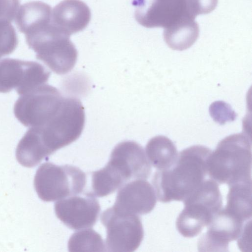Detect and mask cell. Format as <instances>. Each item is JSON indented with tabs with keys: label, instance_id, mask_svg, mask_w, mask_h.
Here are the masks:
<instances>
[{
	"label": "cell",
	"instance_id": "cell-1",
	"mask_svg": "<svg viewBox=\"0 0 252 252\" xmlns=\"http://www.w3.org/2000/svg\"><path fill=\"white\" fill-rule=\"evenodd\" d=\"M211 152L202 145L189 147L179 153L171 167L155 172L152 182L158 200L183 201L192 193L208 175L207 162Z\"/></svg>",
	"mask_w": 252,
	"mask_h": 252
},
{
	"label": "cell",
	"instance_id": "cell-2",
	"mask_svg": "<svg viewBox=\"0 0 252 252\" xmlns=\"http://www.w3.org/2000/svg\"><path fill=\"white\" fill-rule=\"evenodd\" d=\"M209 178L228 186L252 180V142L246 133L230 135L222 139L207 162Z\"/></svg>",
	"mask_w": 252,
	"mask_h": 252
},
{
	"label": "cell",
	"instance_id": "cell-3",
	"mask_svg": "<svg viewBox=\"0 0 252 252\" xmlns=\"http://www.w3.org/2000/svg\"><path fill=\"white\" fill-rule=\"evenodd\" d=\"M20 96L14 106L15 117L25 126L41 129L50 128L56 123L67 99L46 83Z\"/></svg>",
	"mask_w": 252,
	"mask_h": 252
},
{
	"label": "cell",
	"instance_id": "cell-4",
	"mask_svg": "<svg viewBox=\"0 0 252 252\" xmlns=\"http://www.w3.org/2000/svg\"><path fill=\"white\" fill-rule=\"evenodd\" d=\"M69 35L50 22L37 31L25 35L29 47L58 74L70 71L75 65L78 52Z\"/></svg>",
	"mask_w": 252,
	"mask_h": 252
},
{
	"label": "cell",
	"instance_id": "cell-5",
	"mask_svg": "<svg viewBox=\"0 0 252 252\" xmlns=\"http://www.w3.org/2000/svg\"><path fill=\"white\" fill-rule=\"evenodd\" d=\"M184 209L177 219L178 232L187 238L198 235L222 206L218 184L210 178L183 201Z\"/></svg>",
	"mask_w": 252,
	"mask_h": 252
},
{
	"label": "cell",
	"instance_id": "cell-6",
	"mask_svg": "<svg viewBox=\"0 0 252 252\" xmlns=\"http://www.w3.org/2000/svg\"><path fill=\"white\" fill-rule=\"evenodd\" d=\"M86 184V174L69 165L42 164L36 171L34 187L38 197L46 202L59 200L82 193Z\"/></svg>",
	"mask_w": 252,
	"mask_h": 252
},
{
	"label": "cell",
	"instance_id": "cell-7",
	"mask_svg": "<svg viewBox=\"0 0 252 252\" xmlns=\"http://www.w3.org/2000/svg\"><path fill=\"white\" fill-rule=\"evenodd\" d=\"M100 219L106 229L107 251L131 252L139 247L144 230L138 215L121 213L112 207L102 213Z\"/></svg>",
	"mask_w": 252,
	"mask_h": 252
},
{
	"label": "cell",
	"instance_id": "cell-8",
	"mask_svg": "<svg viewBox=\"0 0 252 252\" xmlns=\"http://www.w3.org/2000/svg\"><path fill=\"white\" fill-rule=\"evenodd\" d=\"M50 72L33 61L6 58L0 61V93L15 89L22 95L46 83Z\"/></svg>",
	"mask_w": 252,
	"mask_h": 252
},
{
	"label": "cell",
	"instance_id": "cell-9",
	"mask_svg": "<svg viewBox=\"0 0 252 252\" xmlns=\"http://www.w3.org/2000/svg\"><path fill=\"white\" fill-rule=\"evenodd\" d=\"M187 0H134L135 18L137 22L148 28L161 27L164 29L191 17Z\"/></svg>",
	"mask_w": 252,
	"mask_h": 252
},
{
	"label": "cell",
	"instance_id": "cell-10",
	"mask_svg": "<svg viewBox=\"0 0 252 252\" xmlns=\"http://www.w3.org/2000/svg\"><path fill=\"white\" fill-rule=\"evenodd\" d=\"M244 222L226 208H221L207 226L206 232L198 239V251L228 252L229 243L242 235L247 224Z\"/></svg>",
	"mask_w": 252,
	"mask_h": 252
},
{
	"label": "cell",
	"instance_id": "cell-11",
	"mask_svg": "<svg viewBox=\"0 0 252 252\" xmlns=\"http://www.w3.org/2000/svg\"><path fill=\"white\" fill-rule=\"evenodd\" d=\"M54 208L57 218L73 230L93 227L100 210L98 200L91 192L59 200L55 203Z\"/></svg>",
	"mask_w": 252,
	"mask_h": 252
},
{
	"label": "cell",
	"instance_id": "cell-12",
	"mask_svg": "<svg viewBox=\"0 0 252 252\" xmlns=\"http://www.w3.org/2000/svg\"><path fill=\"white\" fill-rule=\"evenodd\" d=\"M156 202L154 187L144 179H136L119 189L113 208L121 213L141 215L152 211Z\"/></svg>",
	"mask_w": 252,
	"mask_h": 252
},
{
	"label": "cell",
	"instance_id": "cell-13",
	"mask_svg": "<svg viewBox=\"0 0 252 252\" xmlns=\"http://www.w3.org/2000/svg\"><path fill=\"white\" fill-rule=\"evenodd\" d=\"M91 12L80 0H63L51 13V23L69 36L83 30L89 23Z\"/></svg>",
	"mask_w": 252,
	"mask_h": 252
},
{
	"label": "cell",
	"instance_id": "cell-14",
	"mask_svg": "<svg viewBox=\"0 0 252 252\" xmlns=\"http://www.w3.org/2000/svg\"><path fill=\"white\" fill-rule=\"evenodd\" d=\"M111 155L118 158L126 166L132 179H148L152 167L143 147L132 141H125L118 144Z\"/></svg>",
	"mask_w": 252,
	"mask_h": 252
},
{
	"label": "cell",
	"instance_id": "cell-15",
	"mask_svg": "<svg viewBox=\"0 0 252 252\" xmlns=\"http://www.w3.org/2000/svg\"><path fill=\"white\" fill-rule=\"evenodd\" d=\"M51 7L40 1H30L20 7L16 14L15 23L25 35L38 30L51 21Z\"/></svg>",
	"mask_w": 252,
	"mask_h": 252
},
{
	"label": "cell",
	"instance_id": "cell-16",
	"mask_svg": "<svg viewBox=\"0 0 252 252\" xmlns=\"http://www.w3.org/2000/svg\"><path fill=\"white\" fill-rule=\"evenodd\" d=\"M145 153L151 165L158 170L171 167L176 162L178 155L174 143L163 135L151 138L146 146Z\"/></svg>",
	"mask_w": 252,
	"mask_h": 252
},
{
	"label": "cell",
	"instance_id": "cell-17",
	"mask_svg": "<svg viewBox=\"0 0 252 252\" xmlns=\"http://www.w3.org/2000/svg\"><path fill=\"white\" fill-rule=\"evenodd\" d=\"M199 33V26L194 19L187 18L164 29L163 38L173 50L183 51L190 47Z\"/></svg>",
	"mask_w": 252,
	"mask_h": 252
},
{
	"label": "cell",
	"instance_id": "cell-18",
	"mask_svg": "<svg viewBox=\"0 0 252 252\" xmlns=\"http://www.w3.org/2000/svg\"><path fill=\"white\" fill-rule=\"evenodd\" d=\"M225 207L243 221L252 218V180L239 182L229 186Z\"/></svg>",
	"mask_w": 252,
	"mask_h": 252
},
{
	"label": "cell",
	"instance_id": "cell-19",
	"mask_svg": "<svg viewBox=\"0 0 252 252\" xmlns=\"http://www.w3.org/2000/svg\"><path fill=\"white\" fill-rule=\"evenodd\" d=\"M126 182L118 168L109 160L103 168L92 173V193L98 197L105 196L120 189Z\"/></svg>",
	"mask_w": 252,
	"mask_h": 252
},
{
	"label": "cell",
	"instance_id": "cell-20",
	"mask_svg": "<svg viewBox=\"0 0 252 252\" xmlns=\"http://www.w3.org/2000/svg\"><path fill=\"white\" fill-rule=\"evenodd\" d=\"M70 252H103L105 246L101 236L92 229L76 232L68 242Z\"/></svg>",
	"mask_w": 252,
	"mask_h": 252
},
{
	"label": "cell",
	"instance_id": "cell-21",
	"mask_svg": "<svg viewBox=\"0 0 252 252\" xmlns=\"http://www.w3.org/2000/svg\"><path fill=\"white\" fill-rule=\"evenodd\" d=\"M18 43L16 31L11 23L0 21V59L12 53Z\"/></svg>",
	"mask_w": 252,
	"mask_h": 252
},
{
	"label": "cell",
	"instance_id": "cell-22",
	"mask_svg": "<svg viewBox=\"0 0 252 252\" xmlns=\"http://www.w3.org/2000/svg\"><path fill=\"white\" fill-rule=\"evenodd\" d=\"M218 0H188V8L190 16L195 18L199 14H206L214 10Z\"/></svg>",
	"mask_w": 252,
	"mask_h": 252
},
{
	"label": "cell",
	"instance_id": "cell-23",
	"mask_svg": "<svg viewBox=\"0 0 252 252\" xmlns=\"http://www.w3.org/2000/svg\"><path fill=\"white\" fill-rule=\"evenodd\" d=\"M19 8V0H0V21L11 23Z\"/></svg>",
	"mask_w": 252,
	"mask_h": 252
}]
</instances>
